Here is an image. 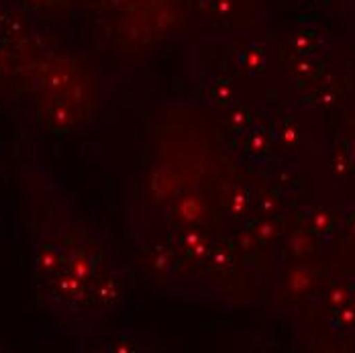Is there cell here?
Segmentation results:
<instances>
[{
	"label": "cell",
	"instance_id": "cell-1",
	"mask_svg": "<svg viewBox=\"0 0 355 353\" xmlns=\"http://www.w3.org/2000/svg\"><path fill=\"white\" fill-rule=\"evenodd\" d=\"M29 17H41V15H55L62 8H66L68 0H17Z\"/></svg>",
	"mask_w": 355,
	"mask_h": 353
},
{
	"label": "cell",
	"instance_id": "cell-2",
	"mask_svg": "<svg viewBox=\"0 0 355 353\" xmlns=\"http://www.w3.org/2000/svg\"><path fill=\"white\" fill-rule=\"evenodd\" d=\"M313 6H317V8H333V6H337L341 0H309Z\"/></svg>",
	"mask_w": 355,
	"mask_h": 353
}]
</instances>
